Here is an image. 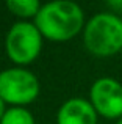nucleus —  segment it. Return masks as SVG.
I'll list each match as a JSON object with an SVG mask.
<instances>
[{
    "label": "nucleus",
    "mask_w": 122,
    "mask_h": 124,
    "mask_svg": "<svg viewBox=\"0 0 122 124\" xmlns=\"http://www.w3.org/2000/svg\"><path fill=\"white\" fill-rule=\"evenodd\" d=\"M85 24L83 9L69 0L50 2L41 6L34 25L50 41H67L74 38Z\"/></svg>",
    "instance_id": "1"
},
{
    "label": "nucleus",
    "mask_w": 122,
    "mask_h": 124,
    "mask_svg": "<svg viewBox=\"0 0 122 124\" xmlns=\"http://www.w3.org/2000/svg\"><path fill=\"white\" fill-rule=\"evenodd\" d=\"M85 46L97 57L122 52V19L111 13H100L89 19L83 33Z\"/></svg>",
    "instance_id": "2"
},
{
    "label": "nucleus",
    "mask_w": 122,
    "mask_h": 124,
    "mask_svg": "<svg viewBox=\"0 0 122 124\" xmlns=\"http://www.w3.org/2000/svg\"><path fill=\"white\" fill-rule=\"evenodd\" d=\"M39 94V82L33 72L22 68H11L0 72V99L13 105L33 102Z\"/></svg>",
    "instance_id": "3"
},
{
    "label": "nucleus",
    "mask_w": 122,
    "mask_h": 124,
    "mask_svg": "<svg viewBox=\"0 0 122 124\" xmlns=\"http://www.w3.org/2000/svg\"><path fill=\"white\" fill-rule=\"evenodd\" d=\"M42 35L30 22H17L6 35L8 57L17 64H28L39 55L42 47Z\"/></svg>",
    "instance_id": "4"
},
{
    "label": "nucleus",
    "mask_w": 122,
    "mask_h": 124,
    "mask_svg": "<svg viewBox=\"0 0 122 124\" xmlns=\"http://www.w3.org/2000/svg\"><path fill=\"white\" fill-rule=\"evenodd\" d=\"M95 112L105 118H122V85L114 79L102 77L95 80L89 91Z\"/></svg>",
    "instance_id": "5"
},
{
    "label": "nucleus",
    "mask_w": 122,
    "mask_h": 124,
    "mask_svg": "<svg viewBox=\"0 0 122 124\" xmlns=\"http://www.w3.org/2000/svg\"><path fill=\"white\" fill-rule=\"evenodd\" d=\"M58 124H97V112L89 101L72 97L58 110Z\"/></svg>",
    "instance_id": "6"
},
{
    "label": "nucleus",
    "mask_w": 122,
    "mask_h": 124,
    "mask_svg": "<svg viewBox=\"0 0 122 124\" xmlns=\"http://www.w3.org/2000/svg\"><path fill=\"white\" fill-rule=\"evenodd\" d=\"M8 9L16 16H20V17H31L39 13L41 5L36 0H8L6 2Z\"/></svg>",
    "instance_id": "7"
},
{
    "label": "nucleus",
    "mask_w": 122,
    "mask_h": 124,
    "mask_svg": "<svg viewBox=\"0 0 122 124\" xmlns=\"http://www.w3.org/2000/svg\"><path fill=\"white\" fill-rule=\"evenodd\" d=\"M0 124H34V118L28 110L22 107H13L6 110Z\"/></svg>",
    "instance_id": "8"
},
{
    "label": "nucleus",
    "mask_w": 122,
    "mask_h": 124,
    "mask_svg": "<svg viewBox=\"0 0 122 124\" xmlns=\"http://www.w3.org/2000/svg\"><path fill=\"white\" fill-rule=\"evenodd\" d=\"M5 113H6V110H5V102L0 99V121H2V118H3V115H5Z\"/></svg>",
    "instance_id": "9"
},
{
    "label": "nucleus",
    "mask_w": 122,
    "mask_h": 124,
    "mask_svg": "<svg viewBox=\"0 0 122 124\" xmlns=\"http://www.w3.org/2000/svg\"><path fill=\"white\" fill-rule=\"evenodd\" d=\"M116 124H122V118H119V121H117Z\"/></svg>",
    "instance_id": "10"
}]
</instances>
